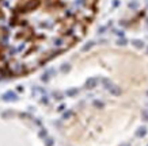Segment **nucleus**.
<instances>
[{
    "instance_id": "f257e3e1",
    "label": "nucleus",
    "mask_w": 148,
    "mask_h": 146,
    "mask_svg": "<svg viewBox=\"0 0 148 146\" xmlns=\"http://www.w3.org/2000/svg\"><path fill=\"white\" fill-rule=\"evenodd\" d=\"M3 99H4V100H15L16 96H15L12 92H8V93H6V95L3 96Z\"/></svg>"
},
{
    "instance_id": "f03ea898",
    "label": "nucleus",
    "mask_w": 148,
    "mask_h": 146,
    "mask_svg": "<svg viewBox=\"0 0 148 146\" xmlns=\"http://www.w3.org/2000/svg\"><path fill=\"white\" fill-rule=\"evenodd\" d=\"M133 45L134 46H137V48H143V42H140V41H134Z\"/></svg>"
},
{
    "instance_id": "7ed1b4c3",
    "label": "nucleus",
    "mask_w": 148,
    "mask_h": 146,
    "mask_svg": "<svg viewBox=\"0 0 148 146\" xmlns=\"http://www.w3.org/2000/svg\"><path fill=\"white\" fill-rule=\"evenodd\" d=\"M129 7L131 8H137V3H136V1H132V3L129 4Z\"/></svg>"
},
{
    "instance_id": "20e7f679",
    "label": "nucleus",
    "mask_w": 148,
    "mask_h": 146,
    "mask_svg": "<svg viewBox=\"0 0 148 146\" xmlns=\"http://www.w3.org/2000/svg\"><path fill=\"white\" fill-rule=\"evenodd\" d=\"M124 43H126V41H125V39H121V41H118V45H124Z\"/></svg>"
},
{
    "instance_id": "39448f33",
    "label": "nucleus",
    "mask_w": 148,
    "mask_h": 146,
    "mask_svg": "<svg viewBox=\"0 0 148 146\" xmlns=\"http://www.w3.org/2000/svg\"><path fill=\"white\" fill-rule=\"evenodd\" d=\"M113 6H114V7H118V0H114V1H113Z\"/></svg>"
}]
</instances>
